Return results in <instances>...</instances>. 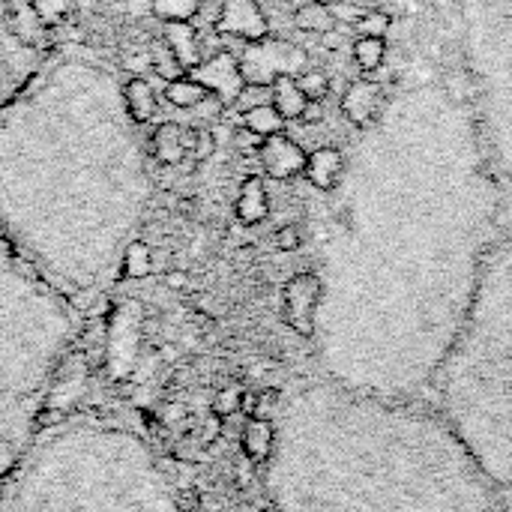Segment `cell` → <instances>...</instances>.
<instances>
[{
  "mask_svg": "<svg viewBox=\"0 0 512 512\" xmlns=\"http://www.w3.org/2000/svg\"><path fill=\"white\" fill-rule=\"evenodd\" d=\"M492 480L441 414L312 384L282 411L279 512H492Z\"/></svg>",
  "mask_w": 512,
  "mask_h": 512,
  "instance_id": "obj_1",
  "label": "cell"
},
{
  "mask_svg": "<svg viewBox=\"0 0 512 512\" xmlns=\"http://www.w3.org/2000/svg\"><path fill=\"white\" fill-rule=\"evenodd\" d=\"M441 417L501 486L512 483V255L474 288L435 375Z\"/></svg>",
  "mask_w": 512,
  "mask_h": 512,
  "instance_id": "obj_2",
  "label": "cell"
},
{
  "mask_svg": "<svg viewBox=\"0 0 512 512\" xmlns=\"http://www.w3.org/2000/svg\"><path fill=\"white\" fill-rule=\"evenodd\" d=\"M306 69V51L282 42H252L240 60L246 84H273L279 75H294Z\"/></svg>",
  "mask_w": 512,
  "mask_h": 512,
  "instance_id": "obj_3",
  "label": "cell"
},
{
  "mask_svg": "<svg viewBox=\"0 0 512 512\" xmlns=\"http://www.w3.org/2000/svg\"><path fill=\"white\" fill-rule=\"evenodd\" d=\"M189 78H195L198 84H204L210 93H216L222 99V105H234L237 93L243 90V72H240V60L231 57L228 51H219L213 60L198 63L195 69H189Z\"/></svg>",
  "mask_w": 512,
  "mask_h": 512,
  "instance_id": "obj_4",
  "label": "cell"
},
{
  "mask_svg": "<svg viewBox=\"0 0 512 512\" xmlns=\"http://www.w3.org/2000/svg\"><path fill=\"white\" fill-rule=\"evenodd\" d=\"M216 30L240 36L246 42H258L267 39V15L258 6V0H222V12L216 21Z\"/></svg>",
  "mask_w": 512,
  "mask_h": 512,
  "instance_id": "obj_5",
  "label": "cell"
},
{
  "mask_svg": "<svg viewBox=\"0 0 512 512\" xmlns=\"http://www.w3.org/2000/svg\"><path fill=\"white\" fill-rule=\"evenodd\" d=\"M258 156H261L264 174L273 180H291V177L303 174V168H306V150L282 132L264 138Z\"/></svg>",
  "mask_w": 512,
  "mask_h": 512,
  "instance_id": "obj_6",
  "label": "cell"
},
{
  "mask_svg": "<svg viewBox=\"0 0 512 512\" xmlns=\"http://www.w3.org/2000/svg\"><path fill=\"white\" fill-rule=\"evenodd\" d=\"M381 102H384V93L375 81L369 78H360V81H351L345 96H342V114L348 117L351 126L357 129H366L372 126V120L378 117L381 111Z\"/></svg>",
  "mask_w": 512,
  "mask_h": 512,
  "instance_id": "obj_7",
  "label": "cell"
},
{
  "mask_svg": "<svg viewBox=\"0 0 512 512\" xmlns=\"http://www.w3.org/2000/svg\"><path fill=\"white\" fill-rule=\"evenodd\" d=\"M306 180L321 189V192H333L345 174V156L339 147H318L312 153H306V168H303Z\"/></svg>",
  "mask_w": 512,
  "mask_h": 512,
  "instance_id": "obj_8",
  "label": "cell"
},
{
  "mask_svg": "<svg viewBox=\"0 0 512 512\" xmlns=\"http://www.w3.org/2000/svg\"><path fill=\"white\" fill-rule=\"evenodd\" d=\"M165 45L174 51L177 63L183 66V72L195 69L201 63V54H198V36H195V27L183 18H171L165 21Z\"/></svg>",
  "mask_w": 512,
  "mask_h": 512,
  "instance_id": "obj_9",
  "label": "cell"
},
{
  "mask_svg": "<svg viewBox=\"0 0 512 512\" xmlns=\"http://www.w3.org/2000/svg\"><path fill=\"white\" fill-rule=\"evenodd\" d=\"M183 126L168 120V123H159L153 138H150V153L162 162V165H183L186 162V147H183V138H180Z\"/></svg>",
  "mask_w": 512,
  "mask_h": 512,
  "instance_id": "obj_10",
  "label": "cell"
},
{
  "mask_svg": "<svg viewBox=\"0 0 512 512\" xmlns=\"http://www.w3.org/2000/svg\"><path fill=\"white\" fill-rule=\"evenodd\" d=\"M306 102H309V99L300 93L294 75H279V78L270 84V105L285 117V123H288V120H300Z\"/></svg>",
  "mask_w": 512,
  "mask_h": 512,
  "instance_id": "obj_11",
  "label": "cell"
},
{
  "mask_svg": "<svg viewBox=\"0 0 512 512\" xmlns=\"http://www.w3.org/2000/svg\"><path fill=\"white\" fill-rule=\"evenodd\" d=\"M123 108L132 123H150L156 117V96L144 78H129L123 87Z\"/></svg>",
  "mask_w": 512,
  "mask_h": 512,
  "instance_id": "obj_12",
  "label": "cell"
},
{
  "mask_svg": "<svg viewBox=\"0 0 512 512\" xmlns=\"http://www.w3.org/2000/svg\"><path fill=\"white\" fill-rule=\"evenodd\" d=\"M270 201H267V189L261 177H246L240 186V198H237V216L246 225H255L261 219H267Z\"/></svg>",
  "mask_w": 512,
  "mask_h": 512,
  "instance_id": "obj_13",
  "label": "cell"
},
{
  "mask_svg": "<svg viewBox=\"0 0 512 512\" xmlns=\"http://www.w3.org/2000/svg\"><path fill=\"white\" fill-rule=\"evenodd\" d=\"M162 96L174 105V108H198V105H204L210 96H216V93H210L204 84H198L195 78H189V75H180V78H174V81H168L165 84V90H162Z\"/></svg>",
  "mask_w": 512,
  "mask_h": 512,
  "instance_id": "obj_14",
  "label": "cell"
},
{
  "mask_svg": "<svg viewBox=\"0 0 512 512\" xmlns=\"http://www.w3.org/2000/svg\"><path fill=\"white\" fill-rule=\"evenodd\" d=\"M243 129L255 138H270V135H279L285 129V117L267 102V105H258V108H249L243 111Z\"/></svg>",
  "mask_w": 512,
  "mask_h": 512,
  "instance_id": "obj_15",
  "label": "cell"
},
{
  "mask_svg": "<svg viewBox=\"0 0 512 512\" xmlns=\"http://www.w3.org/2000/svg\"><path fill=\"white\" fill-rule=\"evenodd\" d=\"M294 24H297V30H303V33H318V36H321V33H327V30L336 27V12H333V6H324V3L309 0V3H303V6H297Z\"/></svg>",
  "mask_w": 512,
  "mask_h": 512,
  "instance_id": "obj_16",
  "label": "cell"
},
{
  "mask_svg": "<svg viewBox=\"0 0 512 512\" xmlns=\"http://www.w3.org/2000/svg\"><path fill=\"white\" fill-rule=\"evenodd\" d=\"M351 54H354V63L372 75L387 60V39L384 36H357V42L351 45Z\"/></svg>",
  "mask_w": 512,
  "mask_h": 512,
  "instance_id": "obj_17",
  "label": "cell"
},
{
  "mask_svg": "<svg viewBox=\"0 0 512 512\" xmlns=\"http://www.w3.org/2000/svg\"><path fill=\"white\" fill-rule=\"evenodd\" d=\"M297 87H300V93H303L309 102H324L327 93H330V78H327V72H321V69H303V72L297 75Z\"/></svg>",
  "mask_w": 512,
  "mask_h": 512,
  "instance_id": "obj_18",
  "label": "cell"
},
{
  "mask_svg": "<svg viewBox=\"0 0 512 512\" xmlns=\"http://www.w3.org/2000/svg\"><path fill=\"white\" fill-rule=\"evenodd\" d=\"M390 27H393V15L384 12V9H369V12H363V15L354 21V30H357L360 36H384V39H387Z\"/></svg>",
  "mask_w": 512,
  "mask_h": 512,
  "instance_id": "obj_19",
  "label": "cell"
},
{
  "mask_svg": "<svg viewBox=\"0 0 512 512\" xmlns=\"http://www.w3.org/2000/svg\"><path fill=\"white\" fill-rule=\"evenodd\" d=\"M123 270L129 276H141V273L150 270V249L141 240H132L126 246V252H123Z\"/></svg>",
  "mask_w": 512,
  "mask_h": 512,
  "instance_id": "obj_20",
  "label": "cell"
},
{
  "mask_svg": "<svg viewBox=\"0 0 512 512\" xmlns=\"http://www.w3.org/2000/svg\"><path fill=\"white\" fill-rule=\"evenodd\" d=\"M153 69H156L162 78H168V81H174V78H180V75H183V66L177 63L174 51H171L165 42H159V45L153 48Z\"/></svg>",
  "mask_w": 512,
  "mask_h": 512,
  "instance_id": "obj_21",
  "label": "cell"
},
{
  "mask_svg": "<svg viewBox=\"0 0 512 512\" xmlns=\"http://www.w3.org/2000/svg\"><path fill=\"white\" fill-rule=\"evenodd\" d=\"M267 102H270V84H243V90L234 99V108L249 111V108H258V105H267Z\"/></svg>",
  "mask_w": 512,
  "mask_h": 512,
  "instance_id": "obj_22",
  "label": "cell"
},
{
  "mask_svg": "<svg viewBox=\"0 0 512 512\" xmlns=\"http://www.w3.org/2000/svg\"><path fill=\"white\" fill-rule=\"evenodd\" d=\"M216 153V135L210 129H195V150L192 159L195 162H207Z\"/></svg>",
  "mask_w": 512,
  "mask_h": 512,
  "instance_id": "obj_23",
  "label": "cell"
},
{
  "mask_svg": "<svg viewBox=\"0 0 512 512\" xmlns=\"http://www.w3.org/2000/svg\"><path fill=\"white\" fill-rule=\"evenodd\" d=\"M300 243H303V234H300L297 225H285V228L276 231V246H279V249L294 252V249H300Z\"/></svg>",
  "mask_w": 512,
  "mask_h": 512,
  "instance_id": "obj_24",
  "label": "cell"
},
{
  "mask_svg": "<svg viewBox=\"0 0 512 512\" xmlns=\"http://www.w3.org/2000/svg\"><path fill=\"white\" fill-rule=\"evenodd\" d=\"M348 42V36L339 30V27H333V30H327V33H321V45L327 48V51H339L342 45Z\"/></svg>",
  "mask_w": 512,
  "mask_h": 512,
  "instance_id": "obj_25",
  "label": "cell"
},
{
  "mask_svg": "<svg viewBox=\"0 0 512 512\" xmlns=\"http://www.w3.org/2000/svg\"><path fill=\"white\" fill-rule=\"evenodd\" d=\"M300 120H303V123H309V126L321 123V120H324V102H306V108H303Z\"/></svg>",
  "mask_w": 512,
  "mask_h": 512,
  "instance_id": "obj_26",
  "label": "cell"
},
{
  "mask_svg": "<svg viewBox=\"0 0 512 512\" xmlns=\"http://www.w3.org/2000/svg\"><path fill=\"white\" fill-rule=\"evenodd\" d=\"M315 3H324V6H339L342 0H315Z\"/></svg>",
  "mask_w": 512,
  "mask_h": 512,
  "instance_id": "obj_27",
  "label": "cell"
}]
</instances>
